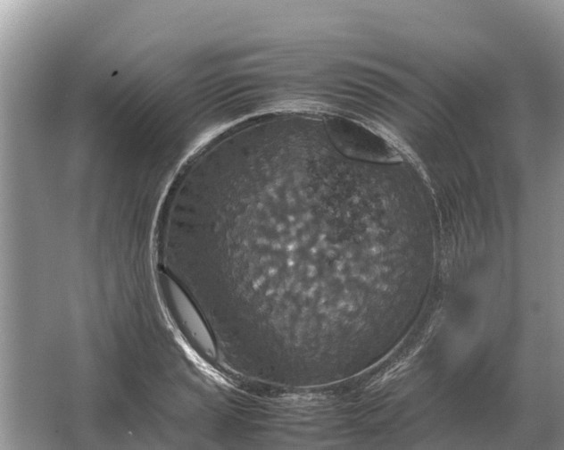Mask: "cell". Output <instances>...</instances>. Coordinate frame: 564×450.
<instances>
[{"mask_svg":"<svg viewBox=\"0 0 564 450\" xmlns=\"http://www.w3.org/2000/svg\"><path fill=\"white\" fill-rule=\"evenodd\" d=\"M162 290L173 316L184 332L208 353L213 352L212 338L190 299L169 276L161 277Z\"/></svg>","mask_w":564,"mask_h":450,"instance_id":"1","label":"cell"}]
</instances>
